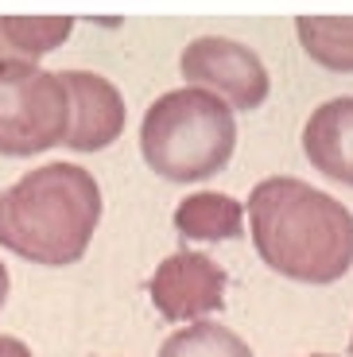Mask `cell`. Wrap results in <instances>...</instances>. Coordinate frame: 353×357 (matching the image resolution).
<instances>
[{
	"label": "cell",
	"mask_w": 353,
	"mask_h": 357,
	"mask_svg": "<svg viewBox=\"0 0 353 357\" xmlns=\"http://www.w3.org/2000/svg\"><path fill=\"white\" fill-rule=\"evenodd\" d=\"M350 354H353V338H350Z\"/></svg>",
	"instance_id": "obj_16"
},
{
	"label": "cell",
	"mask_w": 353,
	"mask_h": 357,
	"mask_svg": "<svg viewBox=\"0 0 353 357\" xmlns=\"http://www.w3.org/2000/svg\"><path fill=\"white\" fill-rule=\"evenodd\" d=\"M307 357H330V354H307Z\"/></svg>",
	"instance_id": "obj_15"
},
{
	"label": "cell",
	"mask_w": 353,
	"mask_h": 357,
	"mask_svg": "<svg viewBox=\"0 0 353 357\" xmlns=\"http://www.w3.org/2000/svg\"><path fill=\"white\" fill-rule=\"evenodd\" d=\"M70 98V128L66 148L70 152H101L121 136L124 128V98L121 89L93 70H62L59 74Z\"/></svg>",
	"instance_id": "obj_7"
},
{
	"label": "cell",
	"mask_w": 353,
	"mask_h": 357,
	"mask_svg": "<svg viewBox=\"0 0 353 357\" xmlns=\"http://www.w3.org/2000/svg\"><path fill=\"white\" fill-rule=\"evenodd\" d=\"M74 31L70 16H0V63L20 59L36 63L43 54L59 51Z\"/></svg>",
	"instance_id": "obj_10"
},
{
	"label": "cell",
	"mask_w": 353,
	"mask_h": 357,
	"mask_svg": "<svg viewBox=\"0 0 353 357\" xmlns=\"http://www.w3.org/2000/svg\"><path fill=\"white\" fill-rule=\"evenodd\" d=\"M8 287H12V280H8V268H4V260H0V307L8 303Z\"/></svg>",
	"instance_id": "obj_14"
},
{
	"label": "cell",
	"mask_w": 353,
	"mask_h": 357,
	"mask_svg": "<svg viewBox=\"0 0 353 357\" xmlns=\"http://www.w3.org/2000/svg\"><path fill=\"white\" fill-rule=\"evenodd\" d=\"M303 155L318 175L353 190V98H330L307 116Z\"/></svg>",
	"instance_id": "obj_8"
},
{
	"label": "cell",
	"mask_w": 353,
	"mask_h": 357,
	"mask_svg": "<svg viewBox=\"0 0 353 357\" xmlns=\"http://www.w3.org/2000/svg\"><path fill=\"white\" fill-rule=\"evenodd\" d=\"M237 148L233 109L206 89H171L156 98L140 125V155L167 183H202Z\"/></svg>",
	"instance_id": "obj_3"
},
{
	"label": "cell",
	"mask_w": 353,
	"mask_h": 357,
	"mask_svg": "<svg viewBox=\"0 0 353 357\" xmlns=\"http://www.w3.org/2000/svg\"><path fill=\"white\" fill-rule=\"evenodd\" d=\"M179 70L195 89H206L230 109H241V113L260 109L272 93V78H268L260 54L225 36L190 39L179 54Z\"/></svg>",
	"instance_id": "obj_5"
},
{
	"label": "cell",
	"mask_w": 353,
	"mask_h": 357,
	"mask_svg": "<svg viewBox=\"0 0 353 357\" xmlns=\"http://www.w3.org/2000/svg\"><path fill=\"white\" fill-rule=\"evenodd\" d=\"M253 245L276 276L338 284L353 268V214L326 190L295 175H272L248 195Z\"/></svg>",
	"instance_id": "obj_1"
},
{
	"label": "cell",
	"mask_w": 353,
	"mask_h": 357,
	"mask_svg": "<svg viewBox=\"0 0 353 357\" xmlns=\"http://www.w3.org/2000/svg\"><path fill=\"white\" fill-rule=\"evenodd\" d=\"M230 276L206 252H171L148 280V295L167 322H190L225 307Z\"/></svg>",
	"instance_id": "obj_6"
},
{
	"label": "cell",
	"mask_w": 353,
	"mask_h": 357,
	"mask_svg": "<svg viewBox=\"0 0 353 357\" xmlns=\"http://www.w3.org/2000/svg\"><path fill=\"white\" fill-rule=\"evenodd\" d=\"M0 357H36V354H31V349H27L20 338H12V334H0Z\"/></svg>",
	"instance_id": "obj_13"
},
{
	"label": "cell",
	"mask_w": 353,
	"mask_h": 357,
	"mask_svg": "<svg viewBox=\"0 0 353 357\" xmlns=\"http://www.w3.org/2000/svg\"><path fill=\"white\" fill-rule=\"evenodd\" d=\"M299 47L322 70L353 74V16H299Z\"/></svg>",
	"instance_id": "obj_11"
},
{
	"label": "cell",
	"mask_w": 353,
	"mask_h": 357,
	"mask_svg": "<svg viewBox=\"0 0 353 357\" xmlns=\"http://www.w3.org/2000/svg\"><path fill=\"white\" fill-rule=\"evenodd\" d=\"M175 229L183 241H233L245 233V206L233 195L198 190L175 206Z\"/></svg>",
	"instance_id": "obj_9"
},
{
	"label": "cell",
	"mask_w": 353,
	"mask_h": 357,
	"mask_svg": "<svg viewBox=\"0 0 353 357\" xmlns=\"http://www.w3.org/2000/svg\"><path fill=\"white\" fill-rule=\"evenodd\" d=\"M159 357H256V354L237 331L221 326V322H190L159 346Z\"/></svg>",
	"instance_id": "obj_12"
},
{
	"label": "cell",
	"mask_w": 353,
	"mask_h": 357,
	"mask_svg": "<svg viewBox=\"0 0 353 357\" xmlns=\"http://www.w3.org/2000/svg\"><path fill=\"white\" fill-rule=\"evenodd\" d=\"M70 98L59 74L36 63H0V155L31 160L66 140Z\"/></svg>",
	"instance_id": "obj_4"
},
{
	"label": "cell",
	"mask_w": 353,
	"mask_h": 357,
	"mask_svg": "<svg viewBox=\"0 0 353 357\" xmlns=\"http://www.w3.org/2000/svg\"><path fill=\"white\" fill-rule=\"evenodd\" d=\"M98 222L101 187L78 163H43L0 190V249L31 264H78Z\"/></svg>",
	"instance_id": "obj_2"
}]
</instances>
